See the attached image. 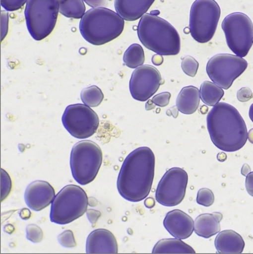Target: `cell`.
Instances as JSON below:
<instances>
[{"mask_svg": "<svg viewBox=\"0 0 253 254\" xmlns=\"http://www.w3.org/2000/svg\"><path fill=\"white\" fill-rule=\"evenodd\" d=\"M56 196L53 186L44 181L30 184L24 192V200L28 208L34 211L43 210L53 203Z\"/></svg>", "mask_w": 253, "mask_h": 254, "instance_id": "14", "label": "cell"}, {"mask_svg": "<svg viewBox=\"0 0 253 254\" xmlns=\"http://www.w3.org/2000/svg\"><path fill=\"white\" fill-rule=\"evenodd\" d=\"M107 1L108 0H83V2L92 8H105L107 5Z\"/></svg>", "mask_w": 253, "mask_h": 254, "instance_id": "35", "label": "cell"}, {"mask_svg": "<svg viewBox=\"0 0 253 254\" xmlns=\"http://www.w3.org/2000/svg\"><path fill=\"white\" fill-rule=\"evenodd\" d=\"M86 252L88 254H118L117 240L107 229H96L87 237Z\"/></svg>", "mask_w": 253, "mask_h": 254, "instance_id": "16", "label": "cell"}, {"mask_svg": "<svg viewBox=\"0 0 253 254\" xmlns=\"http://www.w3.org/2000/svg\"><path fill=\"white\" fill-rule=\"evenodd\" d=\"M156 0H115L116 12L125 21H134L146 14Z\"/></svg>", "mask_w": 253, "mask_h": 254, "instance_id": "17", "label": "cell"}, {"mask_svg": "<svg viewBox=\"0 0 253 254\" xmlns=\"http://www.w3.org/2000/svg\"><path fill=\"white\" fill-rule=\"evenodd\" d=\"M248 140L251 142L252 143H253V128L248 133Z\"/></svg>", "mask_w": 253, "mask_h": 254, "instance_id": "45", "label": "cell"}, {"mask_svg": "<svg viewBox=\"0 0 253 254\" xmlns=\"http://www.w3.org/2000/svg\"><path fill=\"white\" fill-rule=\"evenodd\" d=\"M217 252L221 254H241L245 242L241 235L233 230L220 232L215 240Z\"/></svg>", "mask_w": 253, "mask_h": 254, "instance_id": "18", "label": "cell"}, {"mask_svg": "<svg viewBox=\"0 0 253 254\" xmlns=\"http://www.w3.org/2000/svg\"><path fill=\"white\" fill-rule=\"evenodd\" d=\"M139 40L146 48L161 56H176L181 51L177 30L158 15L145 14L137 26Z\"/></svg>", "mask_w": 253, "mask_h": 254, "instance_id": "3", "label": "cell"}, {"mask_svg": "<svg viewBox=\"0 0 253 254\" xmlns=\"http://www.w3.org/2000/svg\"><path fill=\"white\" fill-rule=\"evenodd\" d=\"M152 63H153L154 64H156V65H160L163 63V59H162V56H154L152 57Z\"/></svg>", "mask_w": 253, "mask_h": 254, "instance_id": "40", "label": "cell"}, {"mask_svg": "<svg viewBox=\"0 0 253 254\" xmlns=\"http://www.w3.org/2000/svg\"><path fill=\"white\" fill-rule=\"evenodd\" d=\"M26 232H27V239L31 241L32 243H40L44 238V232L38 225L34 224L27 225L26 228Z\"/></svg>", "mask_w": 253, "mask_h": 254, "instance_id": "28", "label": "cell"}, {"mask_svg": "<svg viewBox=\"0 0 253 254\" xmlns=\"http://www.w3.org/2000/svg\"><path fill=\"white\" fill-rule=\"evenodd\" d=\"M87 207L88 196L86 192L77 185H67L53 199L50 221L58 225H67L81 217Z\"/></svg>", "mask_w": 253, "mask_h": 254, "instance_id": "5", "label": "cell"}, {"mask_svg": "<svg viewBox=\"0 0 253 254\" xmlns=\"http://www.w3.org/2000/svg\"><path fill=\"white\" fill-rule=\"evenodd\" d=\"M201 100L208 106H216L224 97V89L214 82L205 81L201 84Z\"/></svg>", "mask_w": 253, "mask_h": 254, "instance_id": "22", "label": "cell"}, {"mask_svg": "<svg viewBox=\"0 0 253 254\" xmlns=\"http://www.w3.org/2000/svg\"><path fill=\"white\" fill-rule=\"evenodd\" d=\"M215 201V196L212 190L208 189H199L196 196V203L201 206L209 207Z\"/></svg>", "mask_w": 253, "mask_h": 254, "instance_id": "27", "label": "cell"}, {"mask_svg": "<svg viewBox=\"0 0 253 254\" xmlns=\"http://www.w3.org/2000/svg\"><path fill=\"white\" fill-rule=\"evenodd\" d=\"M214 216H215L217 219H218L219 222H221V219H222L223 216L220 212H213Z\"/></svg>", "mask_w": 253, "mask_h": 254, "instance_id": "46", "label": "cell"}, {"mask_svg": "<svg viewBox=\"0 0 253 254\" xmlns=\"http://www.w3.org/2000/svg\"><path fill=\"white\" fill-rule=\"evenodd\" d=\"M152 254H195L193 248L178 238L162 239L157 242L152 250Z\"/></svg>", "mask_w": 253, "mask_h": 254, "instance_id": "21", "label": "cell"}, {"mask_svg": "<svg viewBox=\"0 0 253 254\" xmlns=\"http://www.w3.org/2000/svg\"><path fill=\"white\" fill-rule=\"evenodd\" d=\"M161 81L160 72L153 66L143 64L135 68L129 84L132 97L138 101H146L159 90Z\"/></svg>", "mask_w": 253, "mask_h": 254, "instance_id": "13", "label": "cell"}, {"mask_svg": "<svg viewBox=\"0 0 253 254\" xmlns=\"http://www.w3.org/2000/svg\"><path fill=\"white\" fill-rule=\"evenodd\" d=\"M194 232L201 238H210L221 232L220 222L213 213L202 214L194 221Z\"/></svg>", "mask_w": 253, "mask_h": 254, "instance_id": "20", "label": "cell"}, {"mask_svg": "<svg viewBox=\"0 0 253 254\" xmlns=\"http://www.w3.org/2000/svg\"><path fill=\"white\" fill-rule=\"evenodd\" d=\"M250 172H251V169H250V166L248 164H244L243 166L242 169H241V174H242L243 176L247 177Z\"/></svg>", "mask_w": 253, "mask_h": 254, "instance_id": "41", "label": "cell"}, {"mask_svg": "<svg viewBox=\"0 0 253 254\" xmlns=\"http://www.w3.org/2000/svg\"><path fill=\"white\" fill-rule=\"evenodd\" d=\"M11 186L12 184L9 175L3 169H1V202L9 195Z\"/></svg>", "mask_w": 253, "mask_h": 254, "instance_id": "29", "label": "cell"}, {"mask_svg": "<svg viewBox=\"0 0 253 254\" xmlns=\"http://www.w3.org/2000/svg\"><path fill=\"white\" fill-rule=\"evenodd\" d=\"M221 28L227 44L237 57H247L253 44V23L242 12L231 13L223 20Z\"/></svg>", "mask_w": 253, "mask_h": 254, "instance_id": "9", "label": "cell"}, {"mask_svg": "<svg viewBox=\"0 0 253 254\" xmlns=\"http://www.w3.org/2000/svg\"><path fill=\"white\" fill-rule=\"evenodd\" d=\"M60 13L67 18L80 19L86 13L83 0H58Z\"/></svg>", "mask_w": 253, "mask_h": 254, "instance_id": "23", "label": "cell"}, {"mask_svg": "<svg viewBox=\"0 0 253 254\" xmlns=\"http://www.w3.org/2000/svg\"><path fill=\"white\" fill-rule=\"evenodd\" d=\"M247 67L248 63L242 57L222 53L214 56L208 60L206 72L212 82L224 90H228Z\"/></svg>", "mask_w": 253, "mask_h": 254, "instance_id": "10", "label": "cell"}, {"mask_svg": "<svg viewBox=\"0 0 253 254\" xmlns=\"http://www.w3.org/2000/svg\"><path fill=\"white\" fill-rule=\"evenodd\" d=\"M155 203H156V201H155V199L153 198H147V199H145V206L149 208V209L153 208L155 206Z\"/></svg>", "mask_w": 253, "mask_h": 254, "instance_id": "39", "label": "cell"}, {"mask_svg": "<svg viewBox=\"0 0 253 254\" xmlns=\"http://www.w3.org/2000/svg\"><path fill=\"white\" fill-rule=\"evenodd\" d=\"M246 189L247 193L253 196V172H250L246 177Z\"/></svg>", "mask_w": 253, "mask_h": 254, "instance_id": "36", "label": "cell"}, {"mask_svg": "<svg viewBox=\"0 0 253 254\" xmlns=\"http://www.w3.org/2000/svg\"><path fill=\"white\" fill-rule=\"evenodd\" d=\"M217 158H218V161L224 162V161H225V160H226L227 155L225 154V153H218V156H217Z\"/></svg>", "mask_w": 253, "mask_h": 254, "instance_id": "42", "label": "cell"}, {"mask_svg": "<svg viewBox=\"0 0 253 254\" xmlns=\"http://www.w3.org/2000/svg\"><path fill=\"white\" fill-rule=\"evenodd\" d=\"M27 0H0L1 6L8 11H15L27 4Z\"/></svg>", "mask_w": 253, "mask_h": 254, "instance_id": "31", "label": "cell"}, {"mask_svg": "<svg viewBox=\"0 0 253 254\" xmlns=\"http://www.w3.org/2000/svg\"><path fill=\"white\" fill-rule=\"evenodd\" d=\"M0 15H1V41H2L8 34L9 17H8V11H1Z\"/></svg>", "mask_w": 253, "mask_h": 254, "instance_id": "33", "label": "cell"}, {"mask_svg": "<svg viewBox=\"0 0 253 254\" xmlns=\"http://www.w3.org/2000/svg\"><path fill=\"white\" fill-rule=\"evenodd\" d=\"M80 99L83 104L87 105L89 107H96L101 104L104 95L100 87L93 85L82 90Z\"/></svg>", "mask_w": 253, "mask_h": 254, "instance_id": "25", "label": "cell"}, {"mask_svg": "<svg viewBox=\"0 0 253 254\" xmlns=\"http://www.w3.org/2000/svg\"><path fill=\"white\" fill-rule=\"evenodd\" d=\"M188 175L186 171L175 167L168 169L158 185L156 201L162 206H178L186 195Z\"/></svg>", "mask_w": 253, "mask_h": 254, "instance_id": "12", "label": "cell"}, {"mask_svg": "<svg viewBox=\"0 0 253 254\" xmlns=\"http://www.w3.org/2000/svg\"><path fill=\"white\" fill-rule=\"evenodd\" d=\"M200 90L193 86L184 87L177 97L176 106L183 114H193L199 108Z\"/></svg>", "mask_w": 253, "mask_h": 254, "instance_id": "19", "label": "cell"}, {"mask_svg": "<svg viewBox=\"0 0 253 254\" xmlns=\"http://www.w3.org/2000/svg\"><path fill=\"white\" fill-rule=\"evenodd\" d=\"M249 116H250L251 121L253 123V103L251 105L250 108V111H249Z\"/></svg>", "mask_w": 253, "mask_h": 254, "instance_id": "44", "label": "cell"}, {"mask_svg": "<svg viewBox=\"0 0 253 254\" xmlns=\"http://www.w3.org/2000/svg\"><path fill=\"white\" fill-rule=\"evenodd\" d=\"M59 243L64 248H74L77 245L74 234L71 230H66L58 237Z\"/></svg>", "mask_w": 253, "mask_h": 254, "instance_id": "30", "label": "cell"}, {"mask_svg": "<svg viewBox=\"0 0 253 254\" xmlns=\"http://www.w3.org/2000/svg\"><path fill=\"white\" fill-rule=\"evenodd\" d=\"M237 100L242 103L250 101L253 97V93L249 87H243L237 93Z\"/></svg>", "mask_w": 253, "mask_h": 254, "instance_id": "34", "label": "cell"}, {"mask_svg": "<svg viewBox=\"0 0 253 254\" xmlns=\"http://www.w3.org/2000/svg\"><path fill=\"white\" fill-rule=\"evenodd\" d=\"M181 68L187 75L190 76V77H194L197 73L199 63L193 57L187 56L182 58Z\"/></svg>", "mask_w": 253, "mask_h": 254, "instance_id": "26", "label": "cell"}, {"mask_svg": "<svg viewBox=\"0 0 253 254\" xmlns=\"http://www.w3.org/2000/svg\"><path fill=\"white\" fill-rule=\"evenodd\" d=\"M62 122L72 137L82 140L95 134L100 125V119L91 107L80 103L67 106Z\"/></svg>", "mask_w": 253, "mask_h": 254, "instance_id": "11", "label": "cell"}, {"mask_svg": "<svg viewBox=\"0 0 253 254\" xmlns=\"http://www.w3.org/2000/svg\"><path fill=\"white\" fill-rule=\"evenodd\" d=\"M221 8L215 0H195L190 14V32L199 44L209 42L215 35Z\"/></svg>", "mask_w": 253, "mask_h": 254, "instance_id": "8", "label": "cell"}, {"mask_svg": "<svg viewBox=\"0 0 253 254\" xmlns=\"http://www.w3.org/2000/svg\"><path fill=\"white\" fill-rule=\"evenodd\" d=\"M58 0H27L24 15L27 31L35 41L48 37L58 18Z\"/></svg>", "mask_w": 253, "mask_h": 254, "instance_id": "7", "label": "cell"}, {"mask_svg": "<svg viewBox=\"0 0 253 254\" xmlns=\"http://www.w3.org/2000/svg\"><path fill=\"white\" fill-rule=\"evenodd\" d=\"M19 215L21 219H24V220H27V219L31 217V212H30L29 209H23L22 210H21V212H20Z\"/></svg>", "mask_w": 253, "mask_h": 254, "instance_id": "38", "label": "cell"}, {"mask_svg": "<svg viewBox=\"0 0 253 254\" xmlns=\"http://www.w3.org/2000/svg\"><path fill=\"white\" fill-rule=\"evenodd\" d=\"M156 157L147 146L135 149L125 158L119 172L117 188L126 201H142L150 193L153 183Z\"/></svg>", "mask_w": 253, "mask_h": 254, "instance_id": "1", "label": "cell"}, {"mask_svg": "<svg viewBox=\"0 0 253 254\" xmlns=\"http://www.w3.org/2000/svg\"><path fill=\"white\" fill-rule=\"evenodd\" d=\"M207 128L213 144L224 152L241 150L248 140L247 125L232 105L218 103L206 117Z\"/></svg>", "mask_w": 253, "mask_h": 254, "instance_id": "2", "label": "cell"}, {"mask_svg": "<svg viewBox=\"0 0 253 254\" xmlns=\"http://www.w3.org/2000/svg\"><path fill=\"white\" fill-rule=\"evenodd\" d=\"M103 163V152L91 140H81L73 146L70 156L71 174L77 183L87 185L97 176Z\"/></svg>", "mask_w": 253, "mask_h": 254, "instance_id": "6", "label": "cell"}, {"mask_svg": "<svg viewBox=\"0 0 253 254\" xmlns=\"http://www.w3.org/2000/svg\"><path fill=\"white\" fill-rule=\"evenodd\" d=\"M152 100H149V101H148L147 103H146V110H151L152 109L154 108V106H151V105L152 104Z\"/></svg>", "mask_w": 253, "mask_h": 254, "instance_id": "43", "label": "cell"}, {"mask_svg": "<svg viewBox=\"0 0 253 254\" xmlns=\"http://www.w3.org/2000/svg\"><path fill=\"white\" fill-rule=\"evenodd\" d=\"M170 99L171 93L169 92H164V93H159L157 95L154 96L152 100L156 106L165 107V106H168Z\"/></svg>", "mask_w": 253, "mask_h": 254, "instance_id": "32", "label": "cell"}, {"mask_svg": "<svg viewBox=\"0 0 253 254\" xmlns=\"http://www.w3.org/2000/svg\"><path fill=\"white\" fill-rule=\"evenodd\" d=\"M123 61L125 65L130 68H136L143 65L145 54L143 47L137 44L130 45L124 54Z\"/></svg>", "mask_w": 253, "mask_h": 254, "instance_id": "24", "label": "cell"}, {"mask_svg": "<svg viewBox=\"0 0 253 254\" xmlns=\"http://www.w3.org/2000/svg\"><path fill=\"white\" fill-rule=\"evenodd\" d=\"M125 20L116 11L106 8H93L80 21V34L89 44L101 46L111 42L123 32Z\"/></svg>", "mask_w": 253, "mask_h": 254, "instance_id": "4", "label": "cell"}, {"mask_svg": "<svg viewBox=\"0 0 253 254\" xmlns=\"http://www.w3.org/2000/svg\"><path fill=\"white\" fill-rule=\"evenodd\" d=\"M163 225L168 233L178 239H187L194 232L193 219L180 209L168 212L164 219Z\"/></svg>", "mask_w": 253, "mask_h": 254, "instance_id": "15", "label": "cell"}, {"mask_svg": "<svg viewBox=\"0 0 253 254\" xmlns=\"http://www.w3.org/2000/svg\"><path fill=\"white\" fill-rule=\"evenodd\" d=\"M87 218L92 224L96 223V221L101 216V213L99 211L93 210V209H89L87 212Z\"/></svg>", "mask_w": 253, "mask_h": 254, "instance_id": "37", "label": "cell"}]
</instances>
